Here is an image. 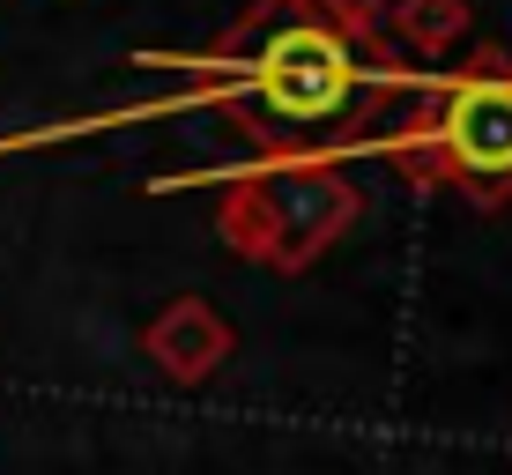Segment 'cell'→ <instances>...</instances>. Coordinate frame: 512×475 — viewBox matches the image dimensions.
I'll return each instance as SVG.
<instances>
[{
    "mask_svg": "<svg viewBox=\"0 0 512 475\" xmlns=\"http://www.w3.org/2000/svg\"><path fill=\"white\" fill-rule=\"evenodd\" d=\"M141 67H186L216 82V104L245 119L260 149H334L364 127V97L416 82L386 45H357L312 15L245 8L223 52H141Z\"/></svg>",
    "mask_w": 512,
    "mask_h": 475,
    "instance_id": "1",
    "label": "cell"
},
{
    "mask_svg": "<svg viewBox=\"0 0 512 475\" xmlns=\"http://www.w3.org/2000/svg\"><path fill=\"white\" fill-rule=\"evenodd\" d=\"M268 15H312V23H334L357 45H386V0H253Z\"/></svg>",
    "mask_w": 512,
    "mask_h": 475,
    "instance_id": "6",
    "label": "cell"
},
{
    "mask_svg": "<svg viewBox=\"0 0 512 475\" xmlns=\"http://www.w3.org/2000/svg\"><path fill=\"white\" fill-rule=\"evenodd\" d=\"M468 23H475L468 0H386V30L409 52H423V60H446L468 38Z\"/></svg>",
    "mask_w": 512,
    "mask_h": 475,
    "instance_id": "5",
    "label": "cell"
},
{
    "mask_svg": "<svg viewBox=\"0 0 512 475\" xmlns=\"http://www.w3.org/2000/svg\"><path fill=\"white\" fill-rule=\"evenodd\" d=\"M386 164H401L423 186H461L475 208H498L512 193V67L483 52L453 82H438L431 112Z\"/></svg>",
    "mask_w": 512,
    "mask_h": 475,
    "instance_id": "3",
    "label": "cell"
},
{
    "mask_svg": "<svg viewBox=\"0 0 512 475\" xmlns=\"http://www.w3.org/2000/svg\"><path fill=\"white\" fill-rule=\"evenodd\" d=\"M216 186H223V216H216L223 245L275 275L320 268L364 208L349 156L334 149H260V164L223 171Z\"/></svg>",
    "mask_w": 512,
    "mask_h": 475,
    "instance_id": "2",
    "label": "cell"
},
{
    "mask_svg": "<svg viewBox=\"0 0 512 475\" xmlns=\"http://www.w3.org/2000/svg\"><path fill=\"white\" fill-rule=\"evenodd\" d=\"M141 357H149L171 386H201V379H216L223 364L238 357V327L223 320L208 297H171V305L141 327Z\"/></svg>",
    "mask_w": 512,
    "mask_h": 475,
    "instance_id": "4",
    "label": "cell"
}]
</instances>
